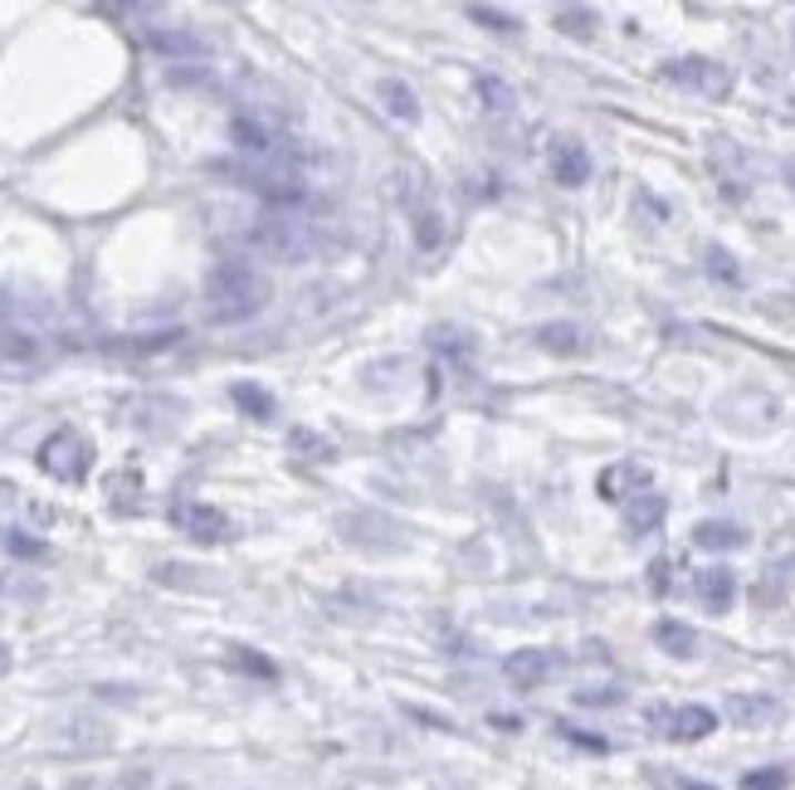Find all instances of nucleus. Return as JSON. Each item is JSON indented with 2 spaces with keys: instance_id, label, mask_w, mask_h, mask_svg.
Masks as SVG:
<instances>
[{
  "instance_id": "1",
  "label": "nucleus",
  "mask_w": 795,
  "mask_h": 790,
  "mask_svg": "<svg viewBox=\"0 0 795 790\" xmlns=\"http://www.w3.org/2000/svg\"><path fill=\"white\" fill-rule=\"evenodd\" d=\"M264 303V278L249 259H220L205 278V307L215 323H239V317L259 313Z\"/></svg>"
},
{
  "instance_id": "2",
  "label": "nucleus",
  "mask_w": 795,
  "mask_h": 790,
  "mask_svg": "<svg viewBox=\"0 0 795 790\" xmlns=\"http://www.w3.org/2000/svg\"><path fill=\"white\" fill-rule=\"evenodd\" d=\"M659 73H664V83H674V89L703 98V103H723V98L732 93V69L717 64V59H703V54L669 59Z\"/></svg>"
},
{
  "instance_id": "3",
  "label": "nucleus",
  "mask_w": 795,
  "mask_h": 790,
  "mask_svg": "<svg viewBox=\"0 0 795 790\" xmlns=\"http://www.w3.org/2000/svg\"><path fill=\"white\" fill-rule=\"evenodd\" d=\"M89 464H93V449L83 435L73 429H54L44 444H40V468L59 484H83L89 478Z\"/></svg>"
},
{
  "instance_id": "4",
  "label": "nucleus",
  "mask_w": 795,
  "mask_h": 790,
  "mask_svg": "<svg viewBox=\"0 0 795 790\" xmlns=\"http://www.w3.org/2000/svg\"><path fill=\"white\" fill-rule=\"evenodd\" d=\"M171 527H176V533H186L191 541H201V547L230 537V517L220 513V508H211V503H201V498L171 503Z\"/></svg>"
},
{
  "instance_id": "5",
  "label": "nucleus",
  "mask_w": 795,
  "mask_h": 790,
  "mask_svg": "<svg viewBox=\"0 0 795 790\" xmlns=\"http://www.w3.org/2000/svg\"><path fill=\"white\" fill-rule=\"evenodd\" d=\"M254 244L268 250L274 259H303L313 250V234L303 220H288V215H268L259 230H254Z\"/></svg>"
},
{
  "instance_id": "6",
  "label": "nucleus",
  "mask_w": 795,
  "mask_h": 790,
  "mask_svg": "<svg viewBox=\"0 0 795 790\" xmlns=\"http://www.w3.org/2000/svg\"><path fill=\"white\" fill-rule=\"evenodd\" d=\"M595 488H601V498L605 503H634V498H644V493H654V474L644 464H634V459H620V464H610L601 468V478H595Z\"/></svg>"
},
{
  "instance_id": "7",
  "label": "nucleus",
  "mask_w": 795,
  "mask_h": 790,
  "mask_svg": "<svg viewBox=\"0 0 795 790\" xmlns=\"http://www.w3.org/2000/svg\"><path fill=\"white\" fill-rule=\"evenodd\" d=\"M650 722L669 737V742H703V737L717 727V712H713V708H699V702H689V708H674V712L654 708Z\"/></svg>"
},
{
  "instance_id": "8",
  "label": "nucleus",
  "mask_w": 795,
  "mask_h": 790,
  "mask_svg": "<svg viewBox=\"0 0 795 790\" xmlns=\"http://www.w3.org/2000/svg\"><path fill=\"white\" fill-rule=\"evenodd\" d=\"M146 44H152L162 59H171V64H205V59H211V44H205L195 30H186V24L152 30V34H146Z\"/></svg>"
},
{
  "instance_id": "9",
  "label": "nucleus",
  "mask_w": 795,
  "mask_h": 790,
  "mask_svg": "<svg viewBox=\"0 0 795 790\" xmlns=\"http://www.w3.org/2000/svg\"><path fill=\"white\" fill-rule=\"evenodd\" d=\"M693 596L707 615H727L732 600H737V576L727 571V566H703L699 576H693Z\"/></svg>"
},
{
  "instance_id": "10",
  "label": "nucleus",
  "mask_w": 795,
  "mask_h": 790,
  "mask_svg": "<svg viewBox=\"0 0 795 790\" xmlns=\"http://www.w3.org/2000/svg\"><path fill=\"white\" fill-rule=\"evenodd\" d=\"M552 181L557 186H585L591 181V152L577 138H557L552 142Z\"/></svg>"
},
{
  "instance_id": "11",
  "label": "nucleus",
  "mask_w": 795,
  "mask_h": 790,
  "mask_svg": "<svg viewBox=\"0 0 795 790\" xmlns=\"http://www.w3.org/2000/svg\"><path fill=\"white\" fill-rule=\"evenodd\" d=\"M552 649H512L508 654V664H503V673H508V683L512 688H537L547 673H552Z\"/></svg>"
},
{
  "instance_id": "12",
  "label": "nucleus",
  "mask_w": 795,
  "mask_h": 790,
  "mask_svg": "<svg viewBox=\"0 0 795 790\" xmlns=\"http://www.w3.org/2000/svg\"><path fill=\"white\" fill-rule=\"evenodd\" d=\"M664 517H669V498H664V493H644V498L625 503V533L630 537H650V533L664 527Z\"/></svg>"
},
{
  "instance_id": "13",
  "label": "nucleus",
  "mask_w": 795,
  "mask_h": 790,
  "mask_svg": "<svg viewBox=\"0 0 795 790\" xmlns=\"http://www.w3.org/2000/svg\"><path fill=\"white\" fill-rule=\"evenodd\" d=\"M537 347L552 356H585L591 342H585V332L577 323H542L537 327Z\"/></svg>"
},
{
  "instance_id": "14",
  "label": "nucleus",
  "mask_w": 795,
  "mask_h": 790,
  "mask_svg": "<svg viewBox=\"0 0 795 790\" xmlns=\"http://www.w3.org/2000/svg\"><path fill=\"white\" fill-rule=\"evenodd\" d=\"M727 718L737 727H766L781 718V702L762 698V693H737V698H727Z\"/></svg>"
},
{
  "instance_id": "15",
  "label": "nucleus",
  "mask_w": 795,
  "mask_h": 790,
  "mask_svg": "<svg viewBox=\"0 0 795 790\" xmlns=\"http://www.w3.org/2000/svg\"><path fill=\"white\" fill-rule=\"evenodd\" d=\"M693 547H703V551H737V547H747V533H742L737 523L707 517V523L693 527Z\"/></svg>"
},
{
  "instance_id": "16",
  "label": "nucleus",
  "mask_w": 795,
  "mask_h": 790,
  "mask_svg": "<svg viewBox=\"0 0 795 790\" xmlns=\"http://www.w3.org/2000/svg\"><path fill=\"white\" fill-rule=\"evenodd\" d=\"M654 645L669 654V659H693L699 654V635H693L683 620H659L654 625Z\"/></svg>"
},
{
  "instance_id": "17",
  "label": "nucleus",
  "mask_w": 795,
  "mask_h": 790,
  "mask_svg": "<svg viewBox=\"0 0 795 790\" xmlns=\"http://www.w3.org/2000/svg\"><path fill=\"white\" fill-rule=\"evenodd\" d=\"M376 98L386 103L390 118H400V122H415V118H420V103H415V93H410L400 79H381V83H376Z\"/></svg>"
},
{
  "instance_id": "18",
  "label": "nucleus",
  "mask_w": 795,
  "mask_h": 790,
  "mask_svg": "<svg viewBox=\"0 0 795 790\" xmlns=\"http://www.w3.org/2000/svg\"><path fill=\"white\" fill-rule=\"evenodd\" d=\"M235 142H239V152H254V156H274L278 152V138L254 118H235Z\"/></svg>"
},
{
  "instance_id": "19",
  "label": "nucleus",
  "mask_w": 795,
  "mask_h": 790,
  "mask_svg": "<svg viewBox=\"0 0 795 790\" xmlns=\"http://www.w3.org/2000/svg\"><path fill=\"white\" fill-rule=\"evenodd\" d=\"M230 395H235V405H239L244 415L274 419V395H268L264 386H254V381H235V386H230Z\"/></svg>"
},
{
  "instance_id": "20",
  "label": "nucleus",
  "mask_w": 795,
  "mask_h": 790,
  "mask_svg": "<svg viewBox=\"0 0 795 790\" xmlns=\"http://www.w3.org/2000/svg\"><path fill=\"white\" fill-rule=\"evenodd\" d=\"M473 89H479V98H483L488 113H508V108L518 103V93H512L503 79H493V73H479V79H473Z\"/></svg>"
},
{
  "instance_id": "21",
  "label": "nucleus",
  "mask_w": 795,
  "mask_h": 790,
  "mask_svg": "<svg viewBox=\"0 0 795 790\" xmlns=\"http://www.w3.org/2000/svg\"><path fill=\"white\" fill-rule=\"evenodd\" d=\"M557 30H567V34H577V40H585V34L595 30V10H585V6L557 10Z\"/></svg>"
},
{
  "instance_id": "22",
  "label": "nucleus",
  "mask_w": 795,
  "mask_h": 790,
  "mask_svg": "<svg viewBox=\"0 0 795 790\" xmlns=\"http://www.w3.org/2000/svg\"><path fill=\"white\" fill-rule=\"evenodd\" d=\"M703 264H707V274H713L717 283H742V269L732 264V254L723 250V244H707V259H703Z\"/></svg>"
},
{
  "instance_id": "23",
  "label": "nucleus",
  "mask_w": 795,
  "mask_h": 790,
  "mask_svg": "<svg viewBox=\"0 0 795 790\" xmlns=\"http://www.w3.org/2000/svg\"><path fill=\"white\" fill-rule=\"evenodd\" d=\"M463 16L488 24V30H518V20L508 16V10H488V6H463Z\"/></svg>"
},
{
  "instance_id": "24",
  "label": "nucleus",
  "mask_w": 795,
  "mask_h": 790,
  "mask_svg": "<svg viewBox=\"0 0 795 790\" xmlns=\"http://www.w3.org/2000/svg\"><path fill=\"white\" fill-rule=\"evenodd\" d=\"M288 444H293V449H308V459H333V444L317 439L313 429H293Z\"/></svg>"
},
{
  "instance_id": "25",
  "label": "nucleus",
  "mask_w": 795,
  "mask_h": 790,
  "mask_svg": "<svg viewBox=\"0 0 795 790\" xmlns=\"http://www.w3.org/2000/svg\"><path fill=\"white\" fill-rule=\"evenodd\" d=\"M439 234H445V225H439V215H435V210H425V215L415 220V244H420V250H435V244H439Z\"/></svg>"
},
{
  "instance_id": "26",
  "label": "nucleus",
  "mask_w": 795,
  "mask_h": 790,
  "mask_svg": "<svg viewBox=\"0 0 795 790\" xmlns=\"http://www.w3.org/2000/svg\"><path fill=\"white\" fill-rule=\"evenodd\" d=\"M742 790H786V771H752V776H742Z\"/></svg>"
},
{
  "instance_id": "27",
  "label": "nucleus",
  "mask_w": 795,
  "mask_h": 790,
  "mask_svg": "<svg viewBox=\"0 0 795 790\" xmlns=\"http://www.w3.org/2000/svg\"><path fill=\"white\" fill-rule=\"evenodd\" d=\"M239 664H244V669H254V673H264V678H274V664H268V659H254V654H239Z\"/></svg>"
},
{
  "instance_id": "28",
  "label": "nucleus",
  "mask_w": 795,
  "mask_h": 790,
  "mask_svg": "<svg viewBox=\"0 0 795 790\" xmlns=\"http://www.w3.org/2000/svg\"><path fill=\"white\" fill-rule=\"evenodd\" d=\"M654 590H669V561H654Z\"/></svg>"
},
{
  "instance_id": "29",
  "label": "nucleus",
  "mask_w": 795,
  "mask_h": 790,
  "mask_svg": "<svg viewBox=\"0 0 795 790\" xmlns=\"http://www.w3.org/2000/svg\"><path fill=\"white\" fill-rule=\"evenodd\" d=\"M6 669H10V649L0 645V673H6Z\"/></svg>"
},
{
  "instance_id": "30",
  "label": "nucleus",
  "mask_w": 795,
  "mask_h": 790,
  "mask_svg": "<svg viewBox=\"0 0 795 790\" xmlns=\"http://www.w3.org/2000/svg\"><path fill=\"white\" fill-rule=\"evenodd\" d=\"M689 790H713V786H689Z\"/></svg>"
}]
</instances>
